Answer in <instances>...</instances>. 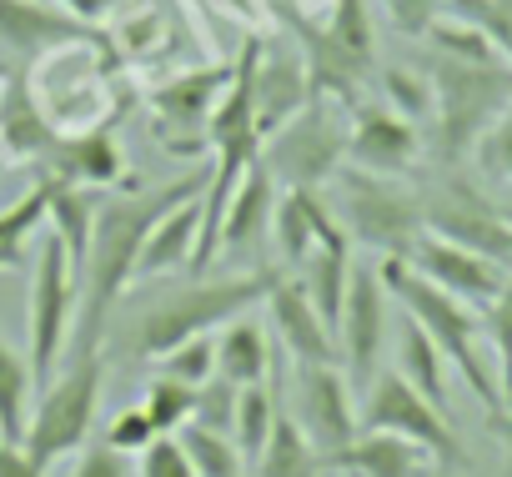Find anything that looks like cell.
Returning a JSON list of instances; mask_svg holds the SVG:
<instances>
[{"label": "cell", "instance_id": "obj_29", "mask_svg": "<svg viewBox=\"0 0 512 477\" xmlns=\"http://www.w3.org/2000/svg\"><path fill=\"white\" fill-rule=\"evenodd\" d=\"M277 417H282V387H277V377H272V382H256V387H241L231 437H236V447H241L246 467L256 462V452L267 447V437H272Z\"/></svg>", "mask_w": 512, "mask_h": 477}, {"label": "cell", "instance_id": "obj_44", "mask_svg": "<svg viewBox=\"0 0 512 477\" xmlns=\"http://www.w3.org/2000/svg\"><path fill=\"white\" fill-rule=\"evenodd\" d=\"M61 11H71L76 21H86V26H101L106 16H116V6L121 0H56Z\"/></svg>", "mask_w": 512, "mask_h": 477}, {"label": "cell", "instance_id": "obj_33", "mask_svg": "<svg viewBox=\"0 0 512 477\" xmlns=\"http://www.w3.org/2000/svg\"><path fill=\"white\" fill-rule=\"evenodd\" d=\"M382 101H387L392 111H402L407 121L422 126V116H432V106H437L432 76H422V71H412V66H387V71H382Z\"/></svg>", "mask_w": 512, "mask_h": 477}, {"label": "cell", "instance_id": "obj_32", "mask_svg": "<svg viewBox=\"0 0 512 477\" xmlns=\"http://www.w3.org/2000/svg\"><path fill=\"white\" fill-rule=\"evenodd\" d=\"M141 407H146V417L156 422V432H181V427L191 422L196 387H186V382H176V377L156 372V377L146 382V397H141Z\"/></svg>", "mask_w": 512, "mask_h": 477}, {"label": "cell", "instance_id": "obj_9", "mask_svg": "<svg viewBox=\"0 0 512 477\" xmlns=\"http://www.w3.org/2000/svg\"><path fill=\"white\" fill-rule=\"evenodd\" d=\"M357 417H362L367 432H397V437L417 442V447H422L432 462H442V467H462V462H467V457H462V442H457V432H452V417L437 412L397 367L372 377V387L362 392Z\"/></svg>", "mask_w": 512, "mask_h": 477}, {"label": "cell", "instance_id": "obj_4", "mask_svg": "<svg viewBox=\"0 0 512 477\" xmlns=\"http://www.w3.org/2000/svg\"><path fill=\"white\" fill-rule=\"evenodd\" d=\"M432 116H437V156L462 161L477 151L487 126L512 106V71L502 61H462V56H437L432 51Z\"/></svg>", "mask_w": 512, "mask_h": 477}, {"label": "cell", "instance_id": "obj_13", "mask_svg": "<svg viewBox=\"0 0 512 477\" xmlns=\"http://www.w3.org/2000/svg\"><path fill=\"white\" fill-rule=\"evenodd\" d=\"M382 342H387V282L372 262H352L347 302H342V317H337V352H342V367H347L357 402L372 387V377L382 372L377 367Z\"/></svg>", "mask_w": 512, "mask_h": 477}, {"label": "cell", "instance_id": "obj_6", "mask_svg": "<svg viewBox=\"0 0 512 477\" xmlns=\"http://www.w3.org/2000/svg\"><path fill=\"white\" fill-rule=\"evenodd\" d=\"M101 382H106L101 347H76V357L66 362V372H56L46 382L41 402L31 407L26 437H21V447L41 467H56L61 457H71V452H81L91 442L96 407H101Z\"/></svg>", "mask_w": 512, "mask_h": 477}, {"label": "cell", "instance_id": "obj_38", "mask_svg": "<svg viewBox=\"0 0 512 477\" xmlns=\"http://www.w3.org/2000/svg\"><path fill=\"white\" fill-rule=\"evenodd\" d=\"M156 437H161V432H156V422L146 417V407H141V402H136V407H121V412L111 417V427H106V447H116L121 457L146 452Z\"/></svg>", "mask_w": 512, "mask_h": 477}, {"label": "cell", "instance_id": "obj_41", "mask_svg": "<svg viewBox=\"0 0 512 477\" xmlns=\"http://www.w3.org/2000/svg\"><path fill=\"white\" fill-rule=\"evenodd\" d=\"M477 156H482V166H487L492 176L512 181V106L487 126V136L477 141Z\"/></svg>", "mask_w": 512, "mask_h": 477}, {"label": "cell", "instance_id": "obj_42", "mask_svg": "<svg viewBox=\"0 0 512 477\" xmlns=\"http://www.w3.org/2000/svg\"><path fill=\"white\" fill-rule=\"evenodd\" d=\"M71 477H131V472H126V457H121L116 447L96 442V447H81Z\"/></svg>", "mask_w": 512, "mask_h": 477}, {"label": "cell", "instance_id": "obj_45", "mask_svg": "<svg viewBox=\"0 0 512 477\" xmlns=\"http://www.w3.org/2000/svg\"><path fill=\"white\" fill-rule=\"evenodd\" d=\"M211 6H221L226 16H241V21H256V16H262V0H211Z\"/></svg>", "mask_w": 512, "mask_h": 477}, {"label": "cell", "instance_id": "obj_3", "mask_svg": "<svg viewBox=\"0 0 512 477\" xmlns=\"http://www.w3.org/2000/svg\"><path fill=\"white\" fill-rule=\"evenodd\" d=\"M377 272H382V282H387V297H397L402 312L442 347L447 367L462 372V382L482 397V407L492 412V422L507 417V397H502L497 377L487 372V362H482V352H477V337H482L477 312H472L467 302H457L452 292H442L437 282H427L407 257H382Z\"/></svg>", "mask_w": 512, "mask_h": 477}, {"label": "cell", "instance_id": "obj_23", "mask_svg": "<svg viewBox=\"0 0 512 477\" xmlns=\"http://www.w3.org/2000/svg\"><path fill=\"white\" fill-rule=\"evenodd\" d=\"M196 236H201V196L181 201L176 211H166V216L151 226L146 247H141V267H136V277L156 282V277L191 272V262H196Z\"/></svg>", "mask_w": 512, "mask_h": 477}, {"label": "cell", "instance_id": "obj_20", "mask_svg": "<svg viewBox=\"0 0 512 477\" xmlns=\"http://www.w3.org/2000/svg\"><path fill=\"white\" fill-rule=\"evenodd\" d=\"M46 176L81 186V191H106L126 181V146L116 136V121L86 126V131H61L56 151L46 156Z\"/></svg>", "mask_w": 512, "mask_h": 477}, {"label": "cell", "instance_id": "obj_39", "mask_svg": "<svg viewBox=\"0 0 512 477\" xmlns=\"http://www.w3.org/2000/svg\"><path fill=\"white\" fill-rule=\"evenodd\" d=\"M136 477H196V467H191V457H186L181 437H176V432H161V437L141 452Z\"/></svg>", "mask_w": 512, "mask_h": 477}, {"label": "cell", "instance_id": "obj_8", "mask_svg": "<svg viewBox=\"0 0 512 477\" xmlns=\"http://www.w3.org/2000/svg\"><path fill=\"white\" fill-rule=\"evenodd\" d=\"M76 302H81V272L71 267L61 236L46 231L41 236V257L31 272V312H26V357L31 372L41 382L56 377V362L71 342V322H76Z\"/></svg>", "mask_w": 512, "mask_h": 477}, {"label": "cell", "instance_id": "obj_7", "mask_svg": "<svg viewBox=\"0 0 512 477\" xmlns=\"http://www.w3.org/2000/svg\"><path fill=\"white\" fill-rule=\"evenodd\" d=\"M337 221L352 242L377 247L382 257H407L422 236V196L397 186V176H377L362 166L337 171Z\"/></svg>", "mask_w": 512, "mask_h": 477}, {"label": "cell", "instance_id": "obj_16", "mask_svg": "<svg viewBox=\"0 0 512 477\" xmlns=\"http://www.w3.org/2000/svg\"><path fill=\"white\" fill-rule=\"evenodd\" d=\"M56 141H61V126L51 121L31 66L11 61L6 71H0V156L16 161V166H31V161L46 166Z\"/></svg>", "mask_w": 512, "mask_h": 477}, {"label": "cell", "instance_id": "obj_2", "mask_svg": "<svg viewBox=\"0 0 512 477\" xmlns=\"http://www.w3.org/2000/svg\"><path fill=\"white\" fill-rule=\"evenodd\" d=\"M277 267H256V272H241V277H216V282H186L166 297H156L136 327H131V357L136 362H156L161 352L191 342V337H211L221 332L226 322L246 317L256 302H267V292L277 287Z\"/></svg>", "mask_w": 512, "mask_h": 477}, {"label": "cell", "instance_id": "obj_17", "mask_svg": "<svg viewBox=\"0 0 512 477\" xmlns=\"http://www.w3.org/2000/svg\"><path fill=\"white\" fill-rule=\"evenodd\" d=\"M267 327H272V342H277V352L287 362H322V367L337 362L342 367L337 332L317 312V302L302 287V277H277V287L267 292Z\"/></svg>", "mask_w": 512, "mask_h": 477}, {"label": "cell", "instance_id": "obj_40", "mask_svg": "<svg viewBox=\"0 0 512 477\" xmlns=\"http://www.w3.org/2000/svg\"><path fill=\"white\" fill-rule=\"evenodd\" d=\"M387 6V16H392V26L402 31V36H427L437 21H442V11H447V0H382Z\"/></svg>", "mask_w": 512, "mask_h": 477}, {"label": "cell", "instance_id": "obj_15", "mask_svg": "<svg viewBox=\"0 0 512 477\" xmlns=\"http://www.w3.org/2000/svg\"><path fill=\"white\" fill-rule=\"evenodd\" d=\"M81 41H106V36L101 26H86L71 11H61L56 0H0V51L16 66H36L51 51Z\"/></svg>", "mask_w": 512, "mask_h": 477}, {"label": "cell", "instance_id": "obj_10", "mask_svg": "<svg viewBox=\"0 0 512 477\" xmlns=\"http://www.w3.org/2000/svg\"><path fill=\"white\" fill-rule=\"evenodd\" d=\"M231 66L216 61V66H201V71H181V76H166L146 91L151 136H156L161 151L186 156V161L206 151V126H211V111H216V101L231 81Z\"/></svg>", "mask_w": 512, "mask_h": 477}, {"label": "cell", "instance_id": "obj_25", "mask_svg": "<svg viewBox=\"0 0 512 477\" xmlns=\"http://www.w3.org/2000/svg\"><path fill=\"white\" fill-rule=\"evenodd\" d=\"M322 472H332L327 457L307 442V432L292 422V412H282L267 447L251 462V477H322Z\"/></svg>", "mask_w": 512, "mask_h": 477}, {"label": "cell", "instance_id": "obj_11", "mask_svg": "<svg viewBox=\"0 0 512 477\" xmlns=\"http://www.w3.org/2000/svg\"><path fill=\"white\" fill-rule=\"evenodd\" d=\"M287 397H292V422L307 432V442L332 462L357 432H362V417H357V392L347 382V372L332 362H292V382H287Z\"/></svg>", "mask_w": 512, "mask_h": 477}, {"label": "cell", "instance_id": "obj_21", "mask_svg": "<svg viewBox=\"0 0 512 477\" xmlns=\"http://www.w3.org/2000/svg\"><path fill=\"white\" fill-rule=\"evenodd\" d=\"M277 176H272V166L256 156L251 161V171L241 176V186L231 191V201H226V216H221V252H256L262 247V236H267V226H272V211H277ZM216 252V257H221Z\"/></svg>", "mask_w": 512, "mask_h": 477}, {"label": "cell", "instance_id": "obj_43", "mask_svg": "<svg viewBox=\"0 0 512 477\" xmlns=\"http://www.w3.org/2000/svg\"><path fill=\"white\" fill-rule=\"evenodd\" d=\"M0 477H46V467H41L21 442H6V437H0Z\"/></svg>", "mask_w": 512, "mask_h": 477}, {"label": "cell", "instance_id": "obj_35", "mask_svg": "<svg viewBox=\"0 0 512 477\" xmlns=\"http://www.w3.org/2000/svg\"><path fill=\"white\" fill-rule=\"evenodd\" d=\"M156 362H161L166 377H176V382H186V387H201L206 377H216V337H191V342L161 352Z\"/></svg>", "mask_w": 512, "mask_h": 477}, {"label": "cell", "instance_id": "obj_36", "mask_svg": "<svg viewBox=\"0 0 512 477\" xmlns=\"http://www.w3.org/2000/svg\"><path fill=\"white\" fill-rule=\"evenodd\" d=\"M482 332H487L492 347H497V372H502V397H507V382H512V272H507L502 292L487 302V312H482Z\"/></svg>", "mask_w": 512, "mask_h": 477}, {"label": "cell", "instance_id": "obj_26", "mask_svg": "<svg viewBox=\"0 0 512 477\" xmlns=\"http://www.w3.org/2000/svg\"><path fill=\"white\" fill-rule=\"evenodd\" d=\"M397 372L437 407V412H452L447 407V357H442V347L407 317L402 322V337H397Z\"/></svg>", "mask_w": 512, "mask_h": 477}, {"label": "cell", "instance_id": "obj_47", "mask_svg": "<svg viewBox=\"0 0 512 477\" xmlns=\"http://www.w3.org/2000/svg\"><path fill=\"white\" fill-rule=\"evenodd\" d=\"M507 412H512V382H507Z\"/></svg>", "mask_w": 512, "mask_h": 477}, {"label": "cell", "instance_id": "obj_34", "mask_svg": "<svg viewBox=\"0 0 512 477\" xmlns=\"http://www.w3.org/2000/svg\"><path fill=\"white\" fill-rule=\"evenodd\" d=\"M236 402H241V387L226 382V377L216 372V377H206V382L196 387L191 422L206 427V432H231V427H236Z\"/></svg>", "mask_w": 512, "mask_h": 477}, {"label": "cell", "instance_id": "obj_22", "mask_svg": "<svg viewBox=\"0 0 512 477\" xmlns=\"http://www.w3.org/2000/svg\"><path fill=\"white\" fill-rule=\"evenodd\" d=\"M282 367V352L272 342V332L251 317H236L216 332V372L236 387H256V382H272Z\"/></svg>", "mask_w": 512, "mask_h": 477}, {"label": "cell", "instance_id": "obj_30", "mask_svg": "<svg viewBox=\"0 0 512 477\" xmlns=\"http://www.w3.org/2000/svg\"><path fill=\"white\" fill-rule=\"evenodd\" d=\"M31 357H21L6 337H0V437L21 442L26 422H31Z\"/></svg>", "mask_w": 512, "mask_h": 477}, {"label": "cell", "instance_id": "obj_5", "mask_svg": "<svg viewBox=\"0 0 512 477\" xmlns=\"http://www.w3.org/2000/svg\"><path fill=\"white\" fill-rule=\"evenodd\" d=\"M347 136H352V106L317 91L287 126H277L262 141V161L272 166L282 191H322L347 166Z\"/></svg>", "mask_w": 512, "mask_h": 477}, {"label": "cell", "instance_id": "obj_12", "mask_svg": "<svg viewBox=\"0 0 512 477\" xmlns=\"http://www.w3.org/2000/svg\"><path fill=\"white\" fill-rule=\"evenodd\" d=\"M422 231L457 242L467 252H482L487 262L512 272V221L502 216V206H492L482 191H472L467 181H442L427 201H422Z\"/></svg>", "mask_w": 512, "mask_h": 477}, {"label": "cell", "instance_id": "obj_24", "mask_svg": "<svg viewBox=\"0 0 512 477\" xmlns=\"http://www.w3.org/2000/svg\"><path fill=\"white\" fill-rule=\"evenodd\" d=\"M327 467L337 472H352V477H422L427 467V452L397 432H357Z\"/></svg>", "mask_w": 512, "mask_h": 477}, {"label": "cell", "instance_id": "obj_37", "mask_svg": "<svg viewBox=\"0 0 512 477\" xmlns=\"http://www.w3.org/2000/svg\"><path fill=\"white\" fill-rule=\"evenodd\" d=\"M457 16L472 21V26L497 46V56L512 61V0H462Z\"/></svg>", "mask_w": 512, "mask_h": 477}, {"label": "cell", "instance_id": "obj_31", "mask_svg": "<svg viewBox=\"0 0 512 477\" xmlns=\"http://www.w3.org/2000/svg\"><path fill=\"white\" fill-rule=\"evenodd\" d=\"M176 437H181L196 477H246V457H241V447H236L231 432H206V427L186 422Z\"/></svg>", "mask_w": 512, "mask_h": 477}, {"label": "cell", "instance_id": "obj_1", "mask_svg": "<svg viewBox=\"0 0 512 477\" xmlns=\"http://www.w3.org/2000/svg\"><path fill=\"white\" fill-rule=\"evenodd\" d=\"M201 191H206V171H186V176L166 181L161 191L96 201L91 252H86V267H81V327H76V347H101L106 342L111 312H116L121 292L136 282L141 247H146L151 226L166 211H176L181 201L201 196Z\"/></svg>", "mask_w": 512, "mask_h": 477}, {"label": "cell", "instance_id": "obj_46", "mask_svg": "<svg viewBox=\"0 0 512 477\" xmlns=\"http://www.w3.org/2000/svg\"><path fill=\"white\" fill-rule=\"evenodd\" d=\"M492 427H502V432H507V437H512V422H507V417H497V422H492Z\"/></svg>", "mask_w": 512, "mask_h": 477}, {"label": "cell", "instance_id": "obj_19", "mask_svg": "<svg viewBox=\"0 0 512 477\" xmlns=\"http://www.w3.org/2000/svg\"><path fill=\"white\" fill-rule=\"evenodd\" d=\"M422 151L417 121H407L402 111H392L387 101L372 106H352V136H347V161L377 176H402Z\"/></svg>", "mask_w": 512, "mask_h": 477}, {"label": "cell", "instance_id": "obj_14", "mask_svg": "<svg viewBox=\"0 0 512 477\" xmlns=\"http://www.w3.org/2000/svg\"><path fill=\"white\" fill-rule=\"evenodd\" d=\"M317 96L312 86V66L302 56V46L287 41H256V61H251V111H256V131L262 141L287 126L307 101Z\"/></svg>", "mask_w": 512, "mask_h": 477}, {"label": "cell", "instance_id": "obj_48", "mask_svg": "<svg viewBox=\"0 0 512 477\" xmlns=\"http://www.w3.org/2000/svg\"><path fill=\"white\" fill-rule=\"evenodd\" d=\"M502 216H507V221H512V201H507V206H502Z\"/></svg>", "mask_w": 512, "mask_h": 477}, {"label": "cell", "instance_id": "obj_28", "mask_svg": "<svg viewBox=\"0 0 512 477\" xmlns=\"http://www.w3.org/2000/svg\"><path fill=\"white\" fill-rule=\"evenodd\" d=\"M46 206H51V176H41L26 196H16L11 206H0V272H16L26 262V247H31V231L46 221Z\"/></svg>", "mask_w": 512, "mask_h": 477}, {"label": "cell", "instance_id": "obj_27", "mask_svg": "<svg viewBox=\"0 0 512 477\" xmlns=\"http://www.w3.org/2000/svg\"><path fill=\"white\" fill-rule=\"evenodd\" d=\"M46 221H51V231L61 236V247H66L71 267L81 272V267H86V252H91L96 201H91L81 186H66V181L51 176V206H46Z\"/></svg>", "mask_w": 512, "mask_h": 477}, {"label": "cell", "instance_id": "obj_18", "mask_svg": "<svg viewBox=\"0 0 512 477\" xmlns=\"http://www.w3.org/2000/svg\"><path fill=\"white\" fill-rule=\"evenodd\" d=\"M407 262H412L427 282H437L442 292H452L457 302H467L472 312H487V302H492V297L502 292V282H507V267H497V262H487L482 252H467V247H457V242H442V236H432V231H422L417 242H412Z\"/></svg>", "mask_w": 512, "mask_h": 477}]
</instances>
